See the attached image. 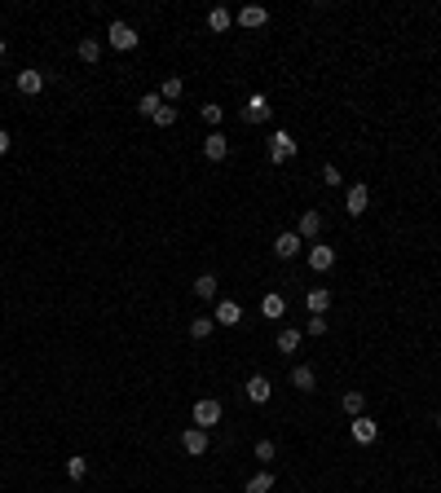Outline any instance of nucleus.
<instances>
[{
	"label": "nucleus",
	"mask_w": 441,
	"mask_h": 493,
	"mask_svg": "<svg viewBox=\"0 0 441 493\" xmlns=\"http://www.w3.org/2000/svg\"><path fill=\"white\" fill-rule=\"evenodd\" d=\"M234 22H239V26H247V31H260V26L269 22V9H265V5H243Z\"/></svg>",
	"instance_id": "nucleus-6"
},
{
	"label": "nucleus",
	"mask_w": 441,
	"mask_h": 493,
	"mask_svg": "<svg viewBox=\"0 0 441 493\" xmlns=\"http://www.w3.org/2000/svg\"><path fill=\"white\" fill-rule=\"evenodd\" d=\"M243 392H247V401H256V405H265V401L274 397V384H269V379H265V374H252V379H247V384H243Z\"/></svg>",
	"instance_id": "nucleus-7"
},
{
	"label": "nucleus",
	"mask_w": 441,
	"mask_h": 493,
	"mask_svg": "<svg viewBox=\"0 0 441 493\" xmlns=\"http://www.w3.org/2000/svg\"><path fill=\"white\" fill-rule=\"evenodd\" d=\"M203 154H208L212 163H221V159L230 154V141L221 137V132H208V137H203Z\"/></svg>",
	"instance_id": "nucleus-14"
},
{
	"label": "nucleus",
	"mask_w": 441,
	"mask_h": 493,
	"mask_svg": "<svg viewBox=\"0 0 441 493\" xmlns=\"http://www.w3.org/2000/svg\"><path fill=\"white\" fill-rule=\"evenodd\" d=\"M212 321H216V326H239V321H243L239 300H221V304H216V313H212Z\"/></svg>",
	"instance_id": "nucleus-10"
},
{
	"label": "nucleus",
	"mask_w": 441,
	"mask_h": 493,
	"mask_svg": "<svg viewBox=\"0 0 441 493\" xmlns=\"http://www.w3.org/2000/svg\"><path fill=\"white\" fill-rule=\"evenodd\" d=\"M159 106H163V97H159V93H146V97H142V102H137V110H142V115H146V119H150V115H155V110H159Z\"/></svg>",
	"instance_id": "nucleus-28"
},
{
	"label": "nucleus",
	"mask_w": 441,
	"mask_h": 493,
	"mask_svg": "<svg viewBox=\"0 0 441 493\" xmlns=\"http://www.w3.org/2000/svg\"><path fill=\"white\" fill-rule=\"evenodd\" d=\"M292 388H296V392H313V388H318L313 365H296V370H292Z\"/></svg>",
	"instance_id": "nucleus-15"
},
{
	"label": "nucleus",
	"mask_w": 441,
	"mask_h": 493,
	"mask_svg": "<svg viewBox=\"0 0 441 493\" xmlns=\"http://www.w3.org/2000/svg\"><path fill=\"white\" fill-rule=\"evenodd\" d=\"M181 449H186V454H208V432H203V427H186L181 432Z\"/></svg>",
	"instance_id": "nucleus-11"
},
{
	"label": "nucleus",
	"mask_w": 441,
	"mask_h": 493,
	"mask_svg": "<svg viewBox=\"0 0 441 493\" xmlns=\"http://www.w3.org/2000/svg\"><path fill=\"white\" fill-rule=\"evenodd\" d=\"M195 295L199 300H216V273H199L195 278Z\"/></svg>",
	"instance_id": "nucleus-19"
},
{
	"label": "nucleus",
	"mask_w": 441,
	"mask_h": 493,
	"mask_svg": "<svg viewBox=\"0 0 441 493\" xmlns=\"http://www.w3.org/2000/svg\"><path fill=\"white\" fill-rule=\"evenodd\" d=\"M18 93H27V97L45 93V70H18Z\"/></svg>",
	"instance_id": "nucleus-13"
},
{
	"label": "nucleus",
	"mask_w": 441,
	"mask_h": 493,
	"mask_svg": "<svg viewBox=\"0 0 441 493\" xmlns=\"http://www.w3.org/2000/svg\"><path fill=\"white\" fill-rule=\"evenodd\" d=\"M300 247H305V238H300L296 229H287V234L274 238V256H278V260H296V256H300Z\"/></svg>",
	"instance_id": "nucleus-3"
},
{
	"label": "nucleus",
	"mask_w": 441,
	"mask_h": 493,
	"mask_svg": "<svg viewBox=\"0 0 441 493\" xmlns=\"http://www.w3.org/2000/svg\"><path fill=\"white\" fill-rule=\"evenodd\" d=\"M265 119H269V102L260 93H252L243 102V123H265Z\"/></svg>",
	"instance_id": "nucleus-8"
},
{
	"label": "nucleus",
	"mask_w": 441,
	"mask_h": 493,
	"mask_svg": "<svg viewBox=\"0 0 441 493\" xmlns=\"http://www.w3.org/2000/svg\"><path fill=\"white\" fill-rule=\"evenodd\" d=\"M84 471H89V458H66V476L71 480H84Z\"/></svg>",
	"instance_id": "nucleus-30"
},
{
	"label": "nucleus",
	"mask_w": 441,
	"mask_h": 493,
	"mask_svg": "<svg viewBox=\"0 0 441 493\" xmlns=\"http://www.w3.org/2000/svg\"><path fill=\"white\" fill-rule=\"evenodd\" d=\"M98 58H102V45H98V40H80V62H89V66H93Z\"/></svg>",
	"instance_id": "nucleus-27"
},
{
	"label": "nucleus",
	"mask_w": 441,
	"mask_h": 493,
	"mask_svg": "<svg viewBox=\"0 0 441 493\" xmlns=\"http://www.w3.org/2000/svg\"><path fill=\"white\" fill-rule=\"evenodd\" d=\"M0 58H5V40H0Z\"/></svg>",
	"instance_id": "nucleus-35"
},
{
	"label": "nucleus",
	"mask_w": 441,
	"mask_h": 493,
	"mask_svg": "<svg viewBox=\"0 0 441 493\" xmlns=\"http://www.w3.org/2000/svg\"><path fill=\"white\" fill-rule=\"evenodd\" d=\"M331 264H336V247L313 243V247H309V269H313V273H327Z\"/></svg>",
	"instance_id": "nucleus-9"
},
{
	"label": "nucleus",
	"mask_w": 441,
	"mask_h": 493,
	"mask_svg": "<svg viewBox=\"0 0 441 493\" xmlns=\"http://www.w3.org/2000/svg\"><path fill=\"white\" fill-rule=\"evenodd\" d=\"M190 418H195V427H203V432H208V427H216V423H221V401L203 397V401L195 405V414H190Z\"/></svg>",
	"instance_id": "nucleus-4"
},
{
	"label": "nucleus",
	"mask_w": 441,
	"mask_h": 493,
	"mask_svg": "<svg viewBox=\"0 0 441 493\" xmlns=\"http://www.w3.org/2000/svg\"><path fill=\"white\" fill-rule=\"evenodd\" d=\"M437 427H441V414H437Z\"/></svg>",
	"instance_id": "nucleus-36"
},
{
	"label": "nucleus",
	"mask_w": 441,
	"mask_h": 493,
	"mask_svg": "<svg viewBox=\"0 0 441 493\" xmlns=\"http://www.w3.org/2000/svg\"><path fill=\"white\" fill-rule=\"evenodd\" d=\"M340 405H344V414H362L366 410V397H362V392H344V397H340Z\"/></svg>",
	"instance_id": "nucleus-22"
},
{
	"label": "nucleus",
	"mask_w": 441,
	"mask_h": 493,
	"mask_svg": "<svg viewBox=\"0 0 441 493\" xmlns=\"http://www.w3.org/2000/svg\"><path fill=\"white\" fill-rule=\"evenodd\" d=\"M300 238H318L322 234V211H300Z\"/></svg>",
	"instance_id": "nucleus-16"
},
{
	"label": "nucleus",
	"mask_w": 441,
	"mask_h": 493,
	"mask_svg": "<svg viewBox=\"0 0 441 493\" xmlns=\"http://www.w3.org/2000/svg\"><path fill=\"white\" fill-rule=\"evenodd\" d=\"M150 123H159V128H172V123H177V106L163 102V106L155 110V115H150Z\"/></svg>",
	"instance_id": "nucleus-26"
},
{
	"label": "nucleus",
	"mask_w": 441,
	"mask_h": 493,
	"mask_svg": "<svg viewBox=\"0 0 441 493\" xmlns=\"http://www.w3.org/2000/svg\"><path fill=\"white\" fill-rule=\"evenodd\" d=\"M296 348H300V331H296V326H287V331H278V352H287V357H292Z\"/></svg>",
	"instance_id": "nucleus-23"
},
{
	"label": "nucleus",
	"mask_w": 441,
	"mask_h": 493,
	"mask_svg": "<svg viewBox=\"0 0 441 493\" xmlns=\"http://www.w3.org/2000/svg\"><path fill=\"white\" fill-rule=\"evenodd\" d=\"M269 489H274V471H256L252 480L243 485V493H269Z\"/></svg>",
	"instance_id": "nucleus-21"
},
{
	"label": "nucleus",
	"mask_w": 441,
	"mask_h": 493,
	"mask_svg": "<svg viewBox=\"0 0 441 493\" xmlns=\"http://www.w3.org/2000/svg\"><path fill=\"white\" fill-rule=\"evenodd\" d=\"M305 304H309V313H327V308H331V291L327 287H313L305 295Z\"/></svg>",
	"instance_id": "nucleus-17"
},
{
	"label": "nucleus",
	"mask_w": 441,
	"mask_h": 493,
	"mask_svg": "<svg viewBox=\"0 0 441 493\" xmlns=\"http://www.w3.org/2000/svg\"><path fill=\"white\" fill-rule=\"evenodd\" d=\"M208 26H212V31H230V26H234V13H230V9H212V13H208Z\"/></svg>",
	"instance_id": "nucleus-24"
},
{
	"label": "nucleus",
	"mask_w": 441,
	"mask_h": 493,
	"mask_svg": "<svg viewBox=\"0 0 441 493\" xmlns=\"http://www.w3.org/2000/svg\"><path fill=\"white\" fill-rule=\"evenodd\" d=\"M181 93H186V79H181V75H168V79H163V89H159V97H163L168 106H172Z\"/></svg>",
	"instance_id": "nucleus-18"
},
{
	"label": "nucleus",
	"mask_w": 441,
	"mask_h": 493,
	"mask_svg": "<svg viewBox=\"0 0 441 493\" xmlns=\"http://www.w3.org/2000/svg\"><path fill=\"white\" fill-rule=\"evenodd\" d=\"M318 176L327 181V185H340V181H344V176H340V167H336V163H322V172H318Z\"/></svg>",
	"instance_id": "nucleus-32"
},
{
	"label": "nucleus",
	"mask_w": 441,
	"mask_h": 493,
	"mask_svg": "<svg viewBox=\"0 0 441 493\" xmlns=\"http://www.w3.org/2000/svg\"><path fill=\"white\" fill-rule=\"evenodd\" d=\"M349 436H353L357 445H375V441H380V423L366 418V414H357V418L349 423Z\"/></svg>",
	"instance_id": "nucleus-1"
},
{
	"label": "nucleus",
	"mask_w": 441,
	"mask_h": 493,
	"mask_svg": "<svg viewBox=\"0 0 441 493\" xmlns=\"http://www.w3.org/2000/svg\"><path fill=\"white\" fill-rule=\"evenodd\" d=\"M269 159H274V163L296 159V141H292V132H283V128H278V132L269 137Z\"/></svg>",
	"instance_id": "nucleus-5"
},
{
	"label": "nucleus",
	"mask_w": 441,
	"mask_h": 493,
	"mask_svg": "<svg viewBox=\"0 0 441 493\" xmlns=\"http://www.w3.org/2000/svg\"><path fill=\"white\" fill-rule=\"evenodd\" d=\"M305 335H313V340H322V335H327V317H322V313H313V317L305 321Z\"/></svg>",
	"instance_id": "nucleus-29"
},
{
	"label": "nucleus",
	"mask_w": 441,
	"mask_h": 493,
	"mask_svg": "<svg viewBox=\"0 0 441 493\" xmlns=\"http://www.w3.org/2000/svg\"><path fill=\"white\" fill-rule=\"evenodd\" d=\"M199 115H203V119H208V123H221V106H216V102H208V106H203V110H199Z\"/></svg>",
	"instance_id": "nucleus-33"
},
{
	"label": "nucleus",
	"mask_w": 441,
	"mask_h": 493,
	"mask_svg": "<svg viewBox=\"0 0 441 493\" xmlns=\"http://www.w3.org/2000/svg\"><path fill=\"white\" fill-rule=\"evenodd\" d=\"M0 154H9V132L0 128Z\"/></svg>",
	"instance_id": "nucleus-34"
},
{
	"label": "nucleus",
	"mask_w": 441,
	"mask_h": 493,
	"mask_svg": "<svg viewBox=\"0 0 441 493\" xmlns=\"http://www.w3.org/2000/svg\"><path fill=\"white\" fill-rule=\"evenodd\" d=\"M212 331H216V321H212V317H195V321H190V340H208Z\"/></svg>",
	"instance_id": "nucleus-25"
},
{
	"label": "nucleus",
	"mask_w": 441,
	"mask_h": 493,
	"mask_svg": "<svg viewBox=\"0 0 441 493\" xmlns=\"http://www.w3.org/2000/svg\"><path fill=\"white\" fill-rule=\"evenodd\" d=\"M274 454H278V445H274V441H256V462H269Z\"/></svg>",
	"instance_id": "nucleus-31"
},
{
	"label": "nucleus",
	"mask_w": 441,
	"mask_h": 493,
	"mask_svg": "<svg viewBox=\"0 0 441 493\" xmlns=\"http://www.w3.org/2000/svg\"><path fill=\"white\" fill-rule=\"evenodd\" d=\"M260 313H265V317H283V313H287V304H283V295H278V291H269V295H265V300H260Z\"/></svg>",
	"instance_id": "nucleus-20"
},
{
	"label": "nucleus",
	"mask_w": 441,
	"mask_h": 493,
	"mask_svg": "<svg viewBox=\"0 0 441 493\" xmlns=\"http://www.w3.org/2000/svg\"><path fill=\"white\" fill-rule=\"evenodd\" d=\"M106 40H110V49H119V53L137 49V31H133L128 22H110V26H106Z\"/></svg>",
	"instance_id": "nucleus-2"
},
{
	"label": "nucleus",
	"mask_w": 441,
	"mask_h": 493,
	"mask_svg": "<svg viewBox=\"0 0 441 493\" xmlns=\"http://www.w3.org/2000/svg\"><path fill=\"white\" fill-rule=\"evenodd\" d=\"M366 207H371V190L366 185H353L349 194H344V211H349V216H362Z\"/></svg>",
	"instance_id": "nucleus-12"
}]
</instances>
